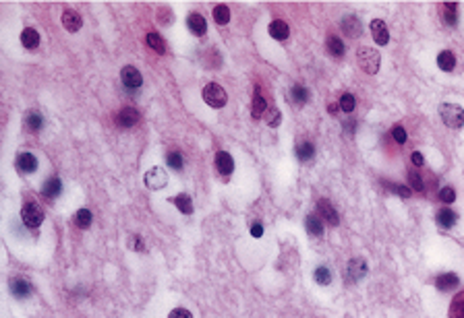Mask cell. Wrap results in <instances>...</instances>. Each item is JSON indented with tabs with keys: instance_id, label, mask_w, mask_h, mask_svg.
I'll use <instances>...</instances> for the list:
<instances>
[{
	"instance_id": "cell-1",
	"label": "cell",
	"mask_w": 464,
	"mask_h": 318,
	"mask_svg": "<svg viewBox=\"0 0 464 318\" xmlns=\"http://www.w3.org/2000/svg\"><path fill=\"white\" fill-rule=\"evenodd\" d=\"M356 62L360 66V70H365L367 74H375L379 70V64H381V56L375 48H369V46H360L356 50Z\"/></svg>"
},
{
	"instance_id": "cell-2",
	"label": "cell",
	"mask_w": 464,
	"mask_h": 318,
	"mask_svg": "<svg viewBox=\"0 0 464 318\" xmlns=\"http://www.w3.org/2000/svg\"><path fill=\"white\" fill-rule=\"evenodd\" d=\"M440 116L448 128H462L464 126V110L458 103H442L440 105Z\"/></svg>"
},
{
	"instance_id": "cell-3",
	"label": "cell",
	"mask_w": 464,
	"mask_h": 318,
	"mask_svg": "<svg viewBox=\"0 0 464 318\" xmlns=\"http://www.w3.org/2000/svg\"><path fill=\"white\" fill-rule=\"evenodd\" d=\"M21 219H23L25 227L36 229V227H40L42 221H44V211H42V207H40L36 201H27V203L23 205Z\"/></svg>"
},
{
	"instance_id": "cell-4",
	"label": "cell",
	"mask_w": 464,
	"mask_h": 318,
	"mask_svg": "<svg viewBox=\"0 0 464 318\" xmlns=\"http://www.w3.org/2000/svg\"><path fill=\"white\" fill-rule=\"evenodd\" d=\"M203 101L208 103L210 108L220 110V108H224V105H226L228 95H226V91L218 83H208V85L203 87Z\"/></svg>"
},
{
	"instance_id": "cell-5",
	"label": "cell",
	"mask_w": 464,
	"mask_h": 318,
	"mask_svg": "<svg viewBox=\"0 0 464 318\" xmlns=\"http://www.w3.org/2000/svg\"><path fill=\"white\" fill-rule=\"evenodd\" d=\"M367 275V262L363 258H352L348 264H346V273H344V281L346 285H352L356 281H360Z\"/></svg>"
},
{
	"instance_id": "cell-6",
	"label": "cell",
	"mask_w": 464,
	"mask_h": 318,
	"mask_svg": "<svg viewBox=\"0 0 464 318\" xmlns=\"http://www.w3.org/2000/svg\"><path fill=\"white\" fill-rule=\"evenodd\" d=\"M120 81H122V85L126 87V89H131V91H135V89H139L141 87V83H143V76H141V72L135 68V66H124L122 70H120Z\"/></svg>"
},
{
	"instance_id": "cell-7",
	"label": "cell",
	"mask_w": 464,
	"mask_h": 318,
	"mask_svg": "<svg viewBox=\"0 0 464 318\" xmlns=\"http://www.w3.org/2000/svg\"><path fill=\"white\" fill-rule=\"evenodd\" d=\"M143 180H145V186L151 188V190H160V188H164L166 184H168V176H166V172L162 168H151L145 174Z\"/></svg>"
},
{
	"instance_id": "cell-8",
	"label": "cell",
	"mask_w": 464,
	"mask_h": 318,
	"mask_svg": "<svg viewBox=\"0 0 464 318\" xmlns=\"http://www.w3.org/2000/svg\"><path fill=\"white\" fill-rule=\"evenodd\" d=\"M15 166H17V170H21L23 174H34V172H38V159H36L34 153L23 151V153L17 155Z\"/></svg>"
},
{
	"instance_id": "cell-9",
	"label": "cell",
	"mask_w": 464,
	"mask_h": 318,
	"mask_svg": "<svg viewBox=\"0 0 464 318\" xmlns=\"http://www.w3.org/2000/svg\"><path fill=\"white\" fill-rule=\"evenodd\" d=\"M317 211H319V217H321V219H325L329 225L336 227V225L340 223V215H338V211L332 207V203H329V201H325V198L317 201Z\"/></svg>"
},
{
	"instance_id": "cell-10",
	"label": "cell",
	"mask_w": 464,
	"mask_h": 318,
	"mask_svg": "<svg viewBox=\"0 0 464 318\" xmlns=\"http://www.w3.org/2000/svg\"><path fill=\"white\" fill-rule=\"evenodd\" d=\"M371 35L375 39L377 46H385L390 42V31H388V25H385L381 19H373L371 21Z\"/></svg>"
},
{
	"instance_id": "cell-11",
	"label": "cell",
	"mask_w": 464,
	"mask_h": 318,
	"mask_svg": "<svg viewBox=\"0 0 464 318\" xmlns=\"http://www.w3.org/2000/svg\"><path fill=\"white\" fill-rule=\"evenodd\" d=\"M9 289L17 300H27L31 296V283L25 281V279H11Z\"/></svg>"
},
{
	"instance_id": "cell-12",
	"label": "cell",
	"mask_w": 464,
	"mask_h": 318,
	"mask_svg": "<svg viewBox=\"0 0 464 318\" xmlns=\"http://www.w3.org/2000/svg\"><path fill=\"white\" fill-rule=\"evenodd\" d=\"M216 170L222 176H230L232 172H235V159H232L230 153H226V151H218L216 153Z\"/></svg>"
},
{
	"instance_id": "cell-13",
	"label": "cell",
	"mask_w": 464,
	"mask_h": 318,
	"mask_svg": "<svg viewBox=\"0 0 464 318\" xmlns=\"http://www.w3.org/2000/svg\"><path fill=\"white\" fill-rule=\"evenodd\" d=\"M187 25H189L191 33H193V35H197V37H201V35L208 33V23H205L203 15H199V13H189V17H187Z\"/></svg>"
},
{
	"instance_id": "cell-14",
	"label": "cell",
	"mask_w": 464,
	"mask_h": 318,
	"mask_svg": "<svg viewBox=\"0 0 464 318\" xmlns=\"http://www.w3.org/2000/svg\"><path fill=\"white\" fill-rule=\"evenodd\" d=\"M268 31H270V35H272L276 42H284V39H288V35H290V27H288V25L282 21V19L272 21Z\"/></svg>"
},
{
	"instance_id": "cell-15",
	"label": "cell",
	"mask_w": 464,
	"mask_h": 318,
	"mask_svg": "<svg viewBox=\"0 0 464 318\" xmlns=\"http://www.w3.org/2000/svg\"><path fill=\"white\" fill-rule=\"evenodd\" d=\"M435 285L440 291H452L460 285V277L456 273H442V275H437L435 279Z\"/></svg>"
},
{
	"instance_id": "cell-16",
	"label": "cell",
	"mask_w": 464,
	"mask_h": 318,
	"mask_svg": "<svg viewBox=\"0 0 464 318\" xmlns=\"http://www.w3.org/2000/svg\"><path fill=\"white\" fill-rule=\"evenodd\" d=\"M342 31L348 37H358L360 33H363V25H360V21L356 17L348 15V17L342 19Z\"/></svg>"
},
{
	"instance_id": "cell-17",
	"label": "cell",
	"mask_w": 464,
	"mask_h": 318,
	"mask_svg": "<svg viewBox=\"0 0 464 318\" xmlns=\"http://www.w3.org/2000/svg\"><path fill=\"white\" fill-rule=\"evenodd\" d=\"M60 192H62V182H60V178H48L46 182H44V186H42V194L46 196V198H56V196H60Z\"/></svg>"
},
{
	"instance_id": "cell-18",
	"label": "cell",
	"mask_w": 464,
	"mask_h": 318,
	"mask_svg": "<svg viewBox=\"0 0 464 318\" xmlns=\"http://www.w3.org/2000/svg\"><path fill=\"white\" fill-rule=\"evenodd\" d=\"M268 110V101L266 97L261 95V89L259 87H255V93H253V108H251V116L253 118H263Z\"/></svg>"
},
{
	"instance_id": "cell-19",
	"label": "cell",
	"mask_w": 464,
	"mask_h": 318,
	"mask_svg": "<svg viewBox=\"0 0 464 318\" xmlns=\"http://www.w3.org/2000/svg\"><path fill=\"white\" fill-rule=\"evenodd\" d=\"M116 122L120 126H124V128H131V126H135L139 122V112L135 108H122L118 112V116H116Z\"/></svg>"
},
{
	"instance_id": "cell-20",
	"label": "cell",
	"mask_w": 464,
	"mask_h": 318,
	"mask_svg": "<svg viewBox=\"0 0 464 318\" xmlns=\"http://www.w3.org/2000/svg\"><path fill=\"white\" fill-rule=\"evenodd\" d=\"M62 25H64L67 31L75 33V31L81 29L83 21H81V17H79V13H77V11H64L62 13Z\"/></svg>"
},
{
	"instance_id": "cell-21",
	"label": "cell",
	"mask_w": 464,
	"mask_h": 318,
	"mask_svg": "<svg viewBox=\"0 0 464 318\" xmlns=\"http://www.w3.org/2000/svg\"><path fill=\"white\" fill-rule=\"evenodd\" d=\"M435 219H437V223H440L442 227L450 229V227H454V225H456V221H458V215L454 213V211H452L450 207H442L440 211H437Z\"/></svg>"
},
{
	"instance_id": "cell-22",
	"label": "cell",
	"mask_w": 464,
	"mask_h": 318,
	"mask_svg": "<svg viewBox=\"0 0 464 318\" xmlns=\"http://www.w3.org/2000/svg\"><path fill=\"white\" fill-rule=\"evenodd\" d=\"M325 48H327V52L334 56V58H342L344 56V42L338 37V35H327V39H325Z\"/></svg>"
},
{
	"instance_id": "cell-23",
	"label": "cell",
	"mask_w": 464,
	"mask_h": 318,
	"mask_svg": "<svg viewBox=\"0 0 464 318\" xmlns=\"http://www.w3.org/2000/svg\"><path fill=\"white\" fill-rule=\"evenodd\" d=\"M442 19L446 25L454 27L458 23V3H444L442 5Z\"/></svg>"
},
{
	"instance_id": "cell-24",
	"label": "cell",
	"mask_w": 464,
	"mask_h": 318,
	"mask_svg": "<svg viewBox=\"0 0 464 318\" xmlns=\"http://www.w3.org/2000/svg\"><path fill=\"white\" fill-rule=\"evenodd\" d=\"M21 44H23V48H27V50H36V48L40 46V33H38L34 27L23 29V33H21Z\"/></svg>"
},
{
	"instance_id": "cell-25",
	"label": "cell",
	"mask_w": 464,
	"mask_h": 318,
	"mask_svg": "<svg viewBox=\"0 0 464 318\" xmlns=\"http://www.w3.org/2000/svg\"><path fill=\"white\" fill-rule=\"evenodd\" d=\"M437 66H440L442 70H446V72L454 70V66H456V56L452 54L450 50H442L440 54H437Z\"/></svg>"
},
{
	"instance_id": "cell-26",
	"label": "cell",
	"mask_w": 464,
	"mask_h": 318,
	"mask_svg": "<svg viewBox=\"0 0 464 318\" xmlns=\"http://www.w3.org/2000/svg\"><path fill=\"white\" fill-rule=\"evenodd\" d=\"M145 44H147L153 52H158V54H166V44H164V39H162L160 33L149 31V33L145 35Z\"/></svg>"
},
{
	"instance_id": "cell-27",
	"label": "cell",
	"mask_w": 464,
	"mask_h": 318,
	"mask_svg": "<svg viewBox=\"0 0 464 318\" xmlns=\"http://www.w3.org/2000/svg\"><path fill=\"white\" fill-rule=\"evenodd\" d=\"M305 227H307L309 233L315 235V237H321V235H323V223H321V219H319L317 215H307Z\"/></svg>"
},
{
	"instance_id": "cell-28",
	"label": "cell",
	"mask_w": 464,
	"mask_h": 318,
	"mask_svg": "<svg viewBox=\"0 0 464 318\" xmlns=\"http://www.w3.org/2000/svg\"><path fill=\"white\" fill-rule=\"evenodd\" d=\"M294 153H296V157H299V162H309V159H311V157L315 155V147H313V143L303 141V143H299V145H296Z\"/></svg>"
},
{
	"instance_id": "cell-29",
	"label": "cell",
	"mask_w": 464,
	"mask_h": 318,
	"mask_svg": "<svg viewBox=\"0 0 464 318\" xmlns=\"http://www.w3.org/2000/svg\"><path fill=\"white\" fill-rule=\"evenodd\" d=\"M172 203L176 205V209L180 211V213H185V215H191L193 213V201L189 194H176L172 198Z\"/></svg>"
},
{
	"instance_id": "cell-30",
	"label": "cell",
	"mask_w": 464,
	"mask_h": 318,
	"mask_svg": "<svg viewBox=\"0 0 464 318\" xmlns=\"http://www.w3.org/2000/svg\"><path fill=\"white\" fill-rule=\"evenodd\" d=\"M263 122L270 128H278L282 124V112L278 108H274V105H270V108L266 110V114H263Z\"/></svg>"
},
{
	"instance_id": "cell-31",
	"label": "cell",
	"mask_w": 464,
	"mask_h": 318,
	"mask_svg": "<svg viewBox=\"0 0 464 318\" xmlns=\"http://www.w3.org/2000/svg\"><path fill=\"white\" fill-rule=\"evenodd\" d=\"M91 219H93V215H91L89 209H79L75 213V225L79 229H87L91 225Z\"/></svg>"
},
{
	"instance_id": "cell-32",
	"label": "cell",
	"mask_w": 464,
	"mask_h": 318,
	"mask_svg": "<svg viewBox=\"0 0 464 318\" xmlns=\"http://www.w3.org/2000/svg\"><path fill=\"white\" fill-rule=\"evenodd\" d=\"M212 15H214V21L218 25H226L230 21V9L226 5H216L214 11H212Z\"/></svg>"
},
{
	"instance_id": "cell-33",
	"label": "cell",
	"mask_w": 464,
	"mask_h": 318,
	"mask_svg": "<svg viewBox=\"0 0 464 318\" xmlns=\"http://www.w3.org/2000/svg\"><path fill=\"white\" fill-rule=\"evenodd\" d=\"M290 97H292V101H294V103L303 105V103H307V101H309V91H307V87H303V85H292V89H290Z\"/></svg>"
},
{
	"instance_id": "cell-34",
	"label": "cell",
	"mask_w": 464,
	"mask_h": 318,
	"mask_svg": "<svg viewBox=\"0 0 464 318\" xmlns=\"http://www.w3.org/2000/svg\"><path fill=\"white\" fill-rule=\"evenodd\" d=\"M340 110L342 112H346V114H350V112H354V108H356V99H354V95L352 93H342V97H340Z\"/></svg>"
},
{
	"instance_id": "cell-35",
	"label": "cell",
	"mask_w": 464,
	"mask_h": 318,
	"mask_svg": "<svg viewBox=\"0 0 464 318\" xmlns=\"http://www.w3.org/2000/svg\"><path fill=\"white\" fill-rule=\"evenodd\" d=\"M25 122H27V128L34 130V132L42 130V126H44V118L38 112H29L27 116H25Z\"/></svg>"
},
{
	"instance_id": "cell-36",
	"label": "cell",
	"mask_w": 464,
	"mask_h": 318,
	"mask_svg": "<svg viewBox=\"0 0 464 318\" xmlns=\"http://www.w3.org/2000/svg\"><path fill=\"white\" fill-rule=\"evenodd\" d=\"M313 277H315V283H319V285H329L332 283V273H329L327 267H323V264L315 269Z\"/></svg>"
},
{
	"instance_id": "cell-37",
	"label": "cell",
	"mask_w": 464,
	"mask_h": 318,
	"mask_svg": "<svg viewBox=\"0 0 464 318\" xmlns=\"http://www.w3.org/2000/svg\"><path fill=\"white\" fill-rule=\"evenodd\" d=\"M166 164H168V168H172V170H176V172H178V170H183V155L176 153V151L168 153Z\"/></svg>"
},
{
	"instance_id": "cell-38",
	"label": "cell",
	"mask_w": 464,
	"mask_h": 318,
	"mask_svg": "<svg viewBox=\"0 0 464 318\" xmlns=\"http://www.w3.org/2000/svg\"><path fill=\"white\" fill-rule=\"evenodd\" d=\"M408 182H410V188H415L417 192H421V190L425 188V184H423V178H421V174H419V172H415V170H412V172L408 174Z\"/></svg>"
},
{
	"instance_id": "cell-39",
	"label": "cell",
	"mask_w": 464,
	"mask_h": 318,
	"mask_svg": "<svg viewBox=\"0 0 464 318\" xmlns=\"http://www.w3.org/2000/svg\"><path fill=\"white\" fill-rule=\"evenodd\" d=\"M437 196H440V201H442V203L450 205V203H454V201H456V190H454L452 186H444Z\"/></svg>"
},
{
	"instance_id": "cell-40",
	"label": "cell",
	"mask_w": 464,
	"mask_h": 318,
	"mask_svg": "<svg viewBox=\"0 0 464 318\" xmlns=\"http://www.w3.org/2000/svg\"><path fill=\"white\" fill-rule=\"evenodd\" d=\"M392 139H394L398 145H404V143H406V130H404V126L396 124V126L392 128Z\"/></svg>"
},
{
	"instance_id": "cell-41",
	"label": "cell",
	"mask_w": 464,
	"mask_h": 318,
	"mask_svg": "<svg viewBox=\"0 0 464 318\" xmlns=\"http://www.w3.org/2000/svg\"><path fill=\"white\" fill-rule=\"evenodd\" d=\"M388 186H390V190H392V192L400 194L402 198H408V196L412 194V190H410V188H406V186H402V184H388Z\"/></svg>"
},
{
	"instance_id": "cell-42",
	"label": "cell",
	"mask_w": 464,
	"mask_h": 318,
	"mask_svg": "<svg viewBox=\"0 0 464 318\" xmlns=\"http://www.w3.org/2000/svg\"><path fill=\"white\" fill-rule=\"evenodd\" d=\"M168 318H193V314H191L187 308H174V310L168 314Z\"/></svg>"
},
{
	"instance_id": "cell-43",
	"label": "cell",
	"mask_w": 464,
	"mask_h": 318,
	"mask_svg": "<svg viewBox=\"0 0 464 318\" xmlns=\"http://www.w3.org/2000/svg\"><path fill=\"white\" fill-rule=\"evenodd\" d=\"M158 15H160V19H162L160 23H164V25H172V19H174V17H172V11H170V9H160V11H158Z\"/></svg>"
},
{
	"instance_id": "cell-44",
	"label": "cell",
	"mask_w": 464,
	"mask_h": 318,
	"mask_svg": "<svg viewBox=\"0 0 464 318\" xmlns=\"http://www.w3.org/2000/svg\"><path fill=\"white\" fill-rule=\"evenodd\" d=\"M410 162H412V166L421 168V166H425V157H423V153H419V151H412V153H410Z\"/></svg>"
},
{
	"instance_id": "cell-45",
	"label": "cell",
	"mask_w": 464,
	"mask_h": 318,
	"mask_svg": "<svg viewBox=\"0 0 464 318\" xmlns=\"http://www.w3.org/2000/svg\"><path fill=\"white\" fill-rule=\"evenodd\" d=\"M251 235L253 237H261L263 235V225L261 223H253L251 225Z\"/></svg>"
},
{
	"instance_id": "cell-46",
	"label": "cell",
	"mask_w": 464,
	"mask_h": 318,
	"mask_svg": "<svg viewBox=\"0 0 464 318\" xmlns=\"http://www.w3.org/2000/svg\"><path fill=\"white\" fill-rule=\"evenodd\" d=\"M131 246H133L135 250H139V252H143V250H145V246H143V242H141V235H133Z\"/></svg>"
},
{
	"instance_id": "cell-47",
	"label": "cell",
	"mask_w": 464,
	"mask_h": 318,
	"mask_svg": "<svg viewBox=\"0 0 464 318\" xmlns=\"http://www.w3.org/2000/svg\"><path fill=\"white\" fill-rule=\"evenodd\" d=\"M338 110H340V103H336V101H329L327 103V112L329 114H338Z\"/></svg>"
},
{
	"instance_id": "cell-48",
	"label": "cell",
	"mask_w": 464,
	"mask_h": 318,
	"mask_svg": "<svg viewBox=\"0 0 464 318\" xmlns=\"http://www.w3.org/2000/svg\"><path fill=\"white\" fill-rule=\"evenodd\" d=\"M344 130L348 132V135H352V132H354V120H350V122H344Z\"/></svg>"
}]
</instances>
